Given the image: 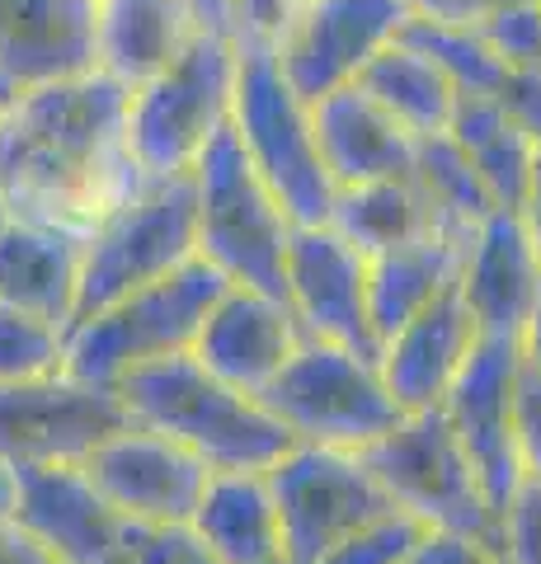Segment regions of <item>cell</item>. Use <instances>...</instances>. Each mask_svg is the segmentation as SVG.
Returning a JSON list of instances; mask_svg holds the SVG:
<instances>
[{"mask_svg":"<svg viewBox=\"0 0 541 564\" xmlns=\"http://www.w3.org/2000/svg\"><path fill=\"white\" fill-rule=\"evenodd\" d=\"M522 6V0H405L410 14H424V20H443V24H485L490 14Z\"/></svg>","mask_w":541,"mask_h":564,"instance_id":"cell-38","label":"cell"},{"mask_svg":"<svg viewBox=\"0 0 541 564\" xmlns=\"http://www.w3.org/2000/svg\"><path fill=\"white\" fill-rule=\"evenodd\" d=\"M410 180L429 198V207L439 212L443 231L470 236L485 217H490V212H499L490 203V193H485L480 174L470 170L466 151L452 141V132L414 137V170H410Z\"/></svg>","mask_w":541,"mask_h":564,"instance_id":"cell-29","label":"cell"},{"mask_svg":"<svg viewBox=\"0 0 541 564\" xmlns=\"http://www.w3.org/2000/svg\"><path fill=\"white\" fill-rule=\"evenodd\" d=\"M405 20V0H302L273 43L278 70L296 99L316 104L339 85H354Z\"/></svg>","mask_w":541,"mask_h":564,"instance_id":"cell-12","label":"cell"},{"mask_svg":"<svg viewBox=\"0 0 541 564\" xmlns=\"http://www.w3.org/2000/svg\"><path fill=\"white\" fill-rule=\"evenodd\" d=\"M109 564H217L188 522H123Z\"/></svg>","mask_w":541,"mask_h":564,"instance_id":"cell-33","label":"cell"},{"mask_svg":"<svg viewBox=\"0 0 541 564\" xmlns=\"http://www.w3.org/2000/svg\"><path fill=\"white\" fill-rule=\"evenodd\" d=\"M20 470V503L14 522L47 545L62 564H109L123 522L80 475V466H14Z\"/></svg>","mask_w":541,"mask_h":564,"instance_id":"cell-18","label":"cell"},{"mask_svg":"<svg viewBox=\"0 0 541 564\" xmlns=\"http://www.w3.org/2000/svg\"><path fill=\"white\" fill-rule=\"evenodd\" d=\"M410 564H499L490 551H480V545L470 541H452V536H429L424 545L414 551Z\"/></svg>","mask_w":541,"mask_h":564,"instance_id":"cell-39","label":"cell"},{"mask_svg":"<svg viewBox=\"0 0 541 564\" xmlns=\"http://www.w3.org/2000/svg\"><path fill=\"white\" fill-rule=\"evenodd\" d=\"M499 564H541V480L522 475L509 508H504Z\"/></svg>","mask_w":541,"mask_h":564,"instance_id":"cell-35","label":"cell"},{"mask_svg":"<svg viewBox=\"0 0 541 564\" xmlns=\"http://www.w3.org/2000/svg\"><path fill=\"white\" fill-rule=\"evenodd\" d=\"M128 95L104 70L14 95L0 109V221L90 236L147 180L128 147Z\"/></svg>","mask_w":541,"mask_h":564,"instance_id":"cell-1","label":"cell"},{"mask_svg":"<svg viewBox=\"0 0 541 564\" xmlns=\"http://www.w3.org/2000/svg\"><path fill=\"white\" fill-rule=\"evenodd\" d=\"M302 339H306V329L288 302L231 282V288L217 296V306L207 311V321L188 352L226 386L259 395L283 372V362L292 358Z\"/></svg>","mask_w":541,"mask_h":564,"instance_id":"cell-16","label":"cell"},{"mask_svg":"<svg viewBox=\"0 0 541 564\" xmlns=\"http://www.w3.org/2000/svg\"><path fill=\"white\" fill-rule=\"evenodd\" d=\"M132 414L113 386L76 377H39L0 386V462L10 466H80Z\"/></svg>","mask_w":541,"mask_h":564,"instance_id":"cell-11","label":"cell"},{"mask_svg":"<svg viewBox=\"0 0 541 564\" xmlns=\"http://www.w3.org/2000/svg\"><path fill=\"white\" fill-rule=\"evenodd\" d=\"M518 352H522V362L541 372V292H537V302H532L528 325H522V334H518Z\"/></svg>","mask_w":541,"mask_h":564,"instance_id":"cell-42","label":"cell"},{"mask_svg":"<svg viewBox=\"0 0 541 564\" xmlns=\"http://www.w3.org/2000/svg\"><path fill=\"white\" fill-rule=\"evenodd\" d=\"M311 132L335 188L400 180L414 170V137L358 85H339L311 104Z\"/></svg>","mask_w":541,"mask_h":564,"instance_id":"cell-21","label":"cell"},{"mask_svg":"<svg viewBox=\"0 0 541 564\" xmlns=\"http://www.w3.org/2000/svg\"><path fill=\"white\" fill-rule=\"evenodd\" d=\"M188 527L213 551L217 564L283 560V527H278V508L264 470H213Z\"/></svg>","mask_w":541,"mask_h":564,"instance_id":"cell-23","label":"cell"},{"mask_svg":"<svg viewBox=\"0 0 541 564\" xmlns=\"http://www.w3.org/2000/svg\"><path fill=\"white\" fill-rule=\"evenodd\" d=\"M0 564H62V560L10 518V522H0Z\"/></svg>","mask_w":541,"mask_h":564,"instance_id":"cell-40","label":"cell"},{"mask_svg":"<svg viewBox=\"0 0 541 564\" xmlns=\"http://www.w3.org/2000/svg\"><path fill=\"white\" fill-rule=\"evenodd\" d=\"M231 288L207 259H188L174 273L147 282L113 306L95 311L90 321L66 329V377L90 381V386H113L123 372L170 352H188L217 306V296Z\"/></svg>","mask_w":541,"mask_h":564,"instance_id":"cell-6","label":"cell"},{"mask_svg":"<svg viewBox=\"0 0 541 564\" xmlns=\"http://www.w3.org/2000/svg\"><path fill=\"white\" fill-rule=\"evenodd\" d=\"M278 564H283V560H278Z\"/></svg>","mask_w":541,"mask_h":564,"instance_id":"cell-45","label":"cell"},{"mask_svg":"<svg viewBox=\"0 0 541 564\" xmlns=\"http://www.w3.org/2000/svg\"><path fill=\"white\" fill-rule=\"evenodd\" d=\"M358 90L377 99L410 137L447 132L452 109H457V85H452L424 52H414L410 43L391 39L377 57L358 70Z\"/></svg>","mask_w":541,"mask_h":564,"instance_id":"cell-27","label":"cell"},{"mask_svg":"<svg viewBox=\"0 0 541 564\" xmlns=\"http://www.w3.org/2000/svg\"><path fill=\"white\" fill-rule=\"evenodd\" d=\"M495 99L518 122V132L541 151V70H504Z\"/></svg>","mask_w":541,"mask_h":564,"instance_id":"cell-37","label":"cell"},{"mask_svg":"<svg viewBox=\"0 0 541 564\" xmlns=\"http://www.w3.org/2000/svg\"><path fill=\"white\" fill-rule=\"evenodd\" d=\"M194 250V174H147L90 236L80 240V282H76V315L90 321L95 311L113 306L147 282L174 273Z\"/></svg>","mask_w":541,"mask_h":564,"instance_id":"cell-7","label":"cell"},{"mask_svg":"<svg viewBox=\"0 0 541 564\" xmlns=\"http://www.w3.org/2000/svg\"><path fill=\"white\" fill-rule=\"evenodd\" d=\"M396 39L410 43L414 52H424V57L439 66L452 85H457V95H495L504 70H509L470 24H443V20L410 14V20L400 24Z\"/></svg>","mask_w":541,"mask_h":564,"instance_id":"cell-30","label":"cell"},{"mask_svg":"<svg viewBox=\"0 0 541 564\" xmlns=\"http://www.w3.org/2000/svg\"><path fill=\"white\" fill-rule=\"evenodd\" d=\"M429 536L433 532L424 522H414L410 513L396 508V513H381L368 527H358L354 536H344L321 564H410Z\"/></svg>","mask_w":541,"mask_h":564,"instance_id":"cell-32","label":"cell"},{"mask_svg":"<svg viewBox=\"0 0 541 564\" xmlns=\"http://www.w3.org/2000/svg\"><path fill=\"white\" fill-rule=\"evenodd\" d=\"M80 282V240L43 226L0 221V302L72 329Z\"/></svg>","mask_w":541,"mask_h":564,"instance_id":"cell-24","label":"cell"},{"mask_svg":"<svg viewBox=\"0 0 541 564\" xmlns=\"http://www.w3.org/2000/svg\"><path fill=\"white\" fill-rule=\"evenodd\" d=\"M99 0H0V76L10 90L95 70Z\"/></svg>","mask_w":541,"mask_h":564,"instance_id":"cell-19","label":"cell"},{"mask_svg":"<svg viewBox=\"0 0 541 564\" xmlns=\"http://www.w3.org/2000/svg\"><path fill=\"white\" fill-rule=\"evenodd\" d=\"M513 381H518V339L480 334L466 367L452 381V391L439 404L499 518L509 508L513 489L522 485L518 437H513Z\"/></svg>","mask_w":541,"mask_h":564,"instance_id":"cell-14","label":"cell"},{"mask_svg":"<svg viewBox=\"0 0 541 564\" xmlns=\"http://www.w3.org/2000/svg\"><path fill=\"white\" fill-rule=\"evenodd\" d=\"M457 282L480 334L518 339L541 292V259L522 231L518 212H490L470 231Z\"/></svg>","mask_w":541,"mask_h":564,"instance_id":"cell-20","label":"cell"},{"mask_svg":"<svg viewBox=\"0 0 541 564\" xmlns=\"http://www.w3.org/2000/svg\"><path fill=\"white\" fill-rule=\"evenodd\" d=\"M476 33L509 70H541V0H522V6L490 14L485 24H476Z\"/></svg>","mask_w":541,"mask_h":564,"instance_id":"cell-34","label":"cell"},{"mask_svg":"<svg viewBox=\"0 0 541 564\" xmlns=\"http://www.w3.org/2000/svg\"><path fill=\"white\" fill-rule=\"evenodd\" d=\"M80 475L128 522H188L213 470L174 437L128 423L85 456Z\"/></svg>","mask_w":541,"mask_h":564,"instance_id":"cell-15","label":"cell"},{"mask_svg":"<svg viewBox=\"0 0 541 564\" xmlns=\"http://www.w3.org/2000/svg\"><path fill=\"white\" fill-rule=\"evenodd\" d=\"M194 250L236 288L288 302V240L292 217L255 174L236 128L207 141L194 161Z\"/></svg>","mask_w":541,"mask_h":564,"instance_id":"cell-3","label":"cell"},{"mask_svg":"<svg viewBox=\"0 0 541 564\" xmlns=\"http://www.w3.org/2000/svg\"><path fill=\"white\" fill-rule=\"evenodd\" d=\"M236 39L198 29L161 76L128 95V147L147 174L194 170L203 147L231 122Z\"/></svg>","mask_w":541,"mask_h":564,"instance_id":"cell-9","label":"cell"},{"mask_svg":"<svg viewBox=\"0 0 541 564\" xmlns=\"http://www.w3.org/2000/svg\"><path fill=\"white\" fill-rule=\"evenodd\" d=\"M231 128L240 151L292 226H325L335 207V184L325 174L316 132H311V104L296 99L283 80L269 43L236 39V95H231Z\"/></svg>","mask_w":541,"mask_h":564,"instance_id":"cell-5","label":"cell"},{"mask_svg":"<svg viewBox=\"0 0 541 564\" xmlns=\"http://www.w3.org/2000/svg\"><path fill=\"white\" fill-rule=\"evenodd\" d=\"M259 404L292 433V443L354 456L405 419L377 362H363L358 352L311 339V334L296 344L283 372L259 391Z\"/></svg>","mask_w":541,"mask_h":564,"instance_id":"cell-8","label":"cell"},{"mask_svg":"<svg viewBox=\"0 0 541 564\" xmlns=\"http://www.w3.org/2000/svg\"><path fill=\"white\" fill-rule=\"evenodd\" d=\"M113 391L128 404L132 423L174 437L207 470H269L278 456L296 447L259 395L226 386L194 352H170L132 367L113 381Z\"/></svg>","mask_w":541,"mask_h":564,"instance_id":"cell-2","label":"cell"},{"mask_svg":"<svg viewBox=\"0 0 541 564\" xmlns=\"http://www.w3.org/2000/svg\"><path fill=\"white\" fill-rule=\"evenodd\" d=\"M513 437H518L522 475L541 480V372L522 362V352H518V381H513Z\"/></svg>","mask_w":541,"mask_h":564,"instance_id":"cell-36","label":"cell"},{"mask_svg":"<svg viewBox=\"0 0 541 564\" xmlns=\"http://www.w3.org/2000/svg\"><path fill=\"white\" fill-rule=\"evenodd\" d=\"M66 372V329L0 302V386Z\"/></svg>","mask_w":541,"mask_h":564,"instance_id":"cell-31","label":"cell"},{"mask_svg":"<svg viewBox=\"0 0 541 564\" xmlns=\"http://www.w3.org/2000/svg\"><path fill=\"white\" fill-rule=\"evenodd\" d=\"M288 306L311 339L339 344L363 362H381V334L368 306V254L335 226H292Z\"/></svg>","mask_w":541,"mask_h":564,"instance_id":"cell-13","label":"cell"},{"mask_svg":"<svg viewBox=\"0 0 541 564\" xmlns=\"http://www.w3.org/2000/svg\"><path fill=\"white\" fill-rule=\"evenodd\" d=\"M466 240L470 236L433 231V236L396 245V250L368 254V306H372V325L381 334V344H387L410 315L424 311L447 282H457Z\"/></svg>","mask_w":541,"mask_h":564,"instance_id":"cell-25","label":"cell"},{"mask_svg":"<svg viewBox=\"0 0 541 564\" xmlns=\"http://www.w3.org/2000/svg\"><path fill=\"white\" fill-rule=\"evenodd\" d=\"M10 99H14V90H10V80H6V76H0V109H6V104H10Z\"/></svg>","mask_w":541,"mask_h":564,"instance_id":"cell-44","label":"cell"},{"mask_svg":"<svg viewBox=\"0 0 541 564\" xmlns=\"http://www.w3.org/2000/svg\"><path fill=\"white\" fill-rule=\"evenodd\" d=\"M329 226H335L348 245H358L363 254H381V250H396V245H405V240L443 231L439 212L429 207V198L419 193V184L410 180V174L335 188Z\"/></svg>","mask_w":541,"mask_h":564,"instance_id":"cell-28","label":"cell"},{"mask_svg":"<svg viewBox=\"0 0 541 564\" xmlns=\"http://www.w3.org/2000/svg\"><path fill=\"white\" fill-rule=\"evenodd\" d=\"M14 503H20V470L0 462V522L14 518Z\"/></svg>","mask_w":541,"mask_h":564,"instance_id":"cell-43","label":"cell"},{"mask_svg":"<svg viewBox=\"0 0 541 564\" xmlns=\"http://www.w3.org/2000/svg\"><path fill=\"white\" fill-rule=\"evenodd\" d=\"M518 221H522V231H528L532 250L541 259V151L532 161V184H528V198H522V207H518Z\"/></svg>","mask_w":541,"mask_h":564,"instance_id":"cell-41","label":"cell"},{"mask_svg":"<svg viewBox=\"0 0 541 564\" xmlns=\"http://www.w3.org/2000/svg\"><path fill=\"white\" fill-rule=\"evenodd\" d=\"M480 339V325L470 315L462 282H447V288L433 296V302L410 315L387 344H381V381L396 395V404L405 414L419 410H439L443 395L452 391V381L466 367L470 348Z\"/></svg>","mask_w":541,"mask_h":564,"instance_id":"cell-17","label":"cell"},{"mask_svg":"<svg viewBox=\"0 0 541 564\" xmlns=\"http://www.w3.org/2000/svg\"><path fill=\"white\" fill-rule=\"evenodd\" d=\"M452 141L466 151L470 170L480 174L485 193L499 212H518L532 184L537 147L518 132V122L499 109L495 95H457V109L447 122Z\"/></svg>","mask_w":541,"mask_h":564,"instance_id":"cell-26","label":"cell"},{"mask_svg":"<svg viewBox=\"0 0 541 564\" xmlns=\"http://www.w3.org/2000/svg\"><path fill=\"white\" fill-rule=\"evenodd\" d=\"M198 33L188 0H99L95 70L123 90H142Z\"/></svg>","mask_w":541,"mask_h":564,"instance_id":"cell-22","label":"cell"},{"mask_svg":"<svg viewBox=\"0 0 541 564\" xmlns=\"http://www.w3.org/2000/svg\"><path fill=\"white\" fill-rule=\"evenodd\" d=\"M358 462L377 475V485L391 494L400 513L424 522L433 536L470 541L499 560L504 518L485 499L480 475L462 452L443 410L405 414L387 437L363 447Z\"/></svg>","mask_w":541,"mask_h":564,"instance_id":"cell-4","label":"cell"},{"mask_svg":"<svg viewBox=\"0 0 541 564\" xmlns=\"http://www.w3.org/2000/svg\"><path fill=\"white\" fill-rule=\"evenodd\" d=\"M264 480L283 527V564H321L358 527L396 513L391 494L354 452L296 443L264 470Z\"/></svg>","mask_w":541,"mask_h":564,"instance_id":"cell-10","label":"cell"}]
</instances>
